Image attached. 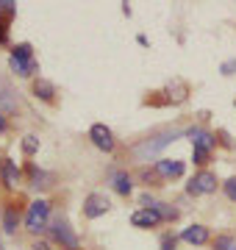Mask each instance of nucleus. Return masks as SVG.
I'll return each instance as SVG.
<instances>
[{
  "instance_id": "obj_1",
  "label": "nucleus",
  "mask_w": 236,
  "mask_h": 250,
  "mask_svg": "<svg viewBox=\"0 0 236 250\" xmlns=\"http://www.w3.org/2000/svg\"><path fill=\"white\" fill-rule=\"evenodd\" d=\"M47 217H50V203H47V200H34V203H31V208H28V214H25L28 231L39 233L42 228H45Z\"/></svg>"
},
{
  "instance_id": "obj_2",
  "label": "nucleus",
  "mask_w": 236,
  "mask_h": 250,
  "mask_svg": "<svg viewBox=\"0 0 236 250\" xmlns=\"http://www.w3.org/2000/svg\"><path fill=\"white\" fill-rule=\"evenodd\" d=\"M214 189H217V175H211V172H197V175L189 181L186 192H189V195H209Z\"/></svg>"
},
{
  "instance_id": "obj_3",
  "label": "nucleus",
  "mask_w": 236,
  "mask_h": 250,
  "mask_svg": "<svg viewBox=\"0 0 236 250\" xmlns=\"http://www.w3.org/2000/svg\"><path fill=\"white\" fill-rule=\"evenodd\" d=\"M89 139L95 142V147H100V150H106V153H111L114 150V136H111V131L106 128V125H92L89 128Z\"/></svg>"
},
{
  "instance_id": "obj_4",
  "label": "nucleus",
  "mask_w": 236,
  "mask_h": 250,
  "mask_svg": "<svg viewBox=\"0 0 236 250\" xmlns=\"http://www.w3.org/2000/svg\"><path fill=\"white\" fill-rule=\"evenodd\" d=\"M109 208H111L109 197H106V195H98V192H95V195H89L86 200H83V214L92 217V220H95V217H100V214H106Z\"/></svg>"
},
{
  "instance_id": "obj_5",
  "label": "nucleus",
  "mask_w": 236,
  "mask_h": 250,
  "mask_svg": "<svg viewBox=\"0 0 236 250\" xmlns=\"http://www.w3.org/2000/svg\"><path fill=\"white\" fill-rule=\"evenodd\" d=\"M181 134H164V136H158L156 142H145V145H137V156L139 159H145V156H153V153H158L164 147V145H170V142H175Z\"/></svg>"
},
{
  "instance_id": "obj_6",
  "label": "nucleus",
  "mask_w": 236,
  "mask_h": 250,
  "mask_svg": "<svg viewBox=\"0 0 236 250\" xmlns=\"http://www.w3.org/2000/svg\"><path fill=\"white\" fill-rule=\"evenodd\" d=\"M53 236H56L59 242H61L64 248L78 250V239H75V233L70 231V225L64 223V220H56V223H53Z\"/></svg>"
},
{
  "instance_id": "obj_7",
  "label": "nucleus",
  "mask_w": 236,
  "mask_h": 250,
  "mask_svg": "<svg viewBox=\"0 0 236 250\" xmlns=\"http://www.w3.org/2000/svg\"><path fill=\"white\" fill-rule=\"evenodd\" d=\"M156 172L164 175V178H178V175L183 172V161H178V159H161V161H156Z\"/></svg>"
},
{
  "instance_id": "obj_8",
  "label": "nucleus",
  "mask_w": 236,
  "mask_h": 250,
  "mask_svg": "<svg viewBox=\"0 0 236 250\" xmlns=\"http://www.w3.org/2000/svg\"><path fill=\"white\" fill-rule=\"evenodd\" d=\"M158 211L156 208H142V211H134V217H131V223L137 225V228H153V225H158Z\"/></svg>"
},
{
  "instance_id": "obj_9",
  "label": "nucleus",
  "mask_w": 236,
  "mask_h": 250,
  "mask_svg": "<svg viewBox=\"0 0 236 250\" xmlns=\"http://www.w3.org/2000/svg\"><path fill=\"white\" fill-rule=\"evenodd\" d=\"M183 242H189V245H203V242H209V228H203V225H192L186 231L181 233Z\"/></svg>"
},
{
  "instance_id": "obj_10",
  "label": "nucleus",
  "mask_w": 236,
  "mask_h": 250,
  "mask_svg": "<svg viewBox=\"0 0 236 250\" xmlns=\"http://www.w3.org/2000/svg\"><path fill=\"white\" fill-rule=\"evenodd\" d=\"M189 136H192V142H195L197 150H211V147H214V136H211L209 131H203V128H192Z\"/></svg>"
},
{
  "instance_id": "obj_11",
  "label": "nucleus",
  "mask_w": 236,
  "mask_h": 250,
  "mask_svg": "<svg viewBox=\"0 0 236 250\" xmlns=\"http://www.w3.org/2000/svg\"><path fill=\"white\" fill-rule=\"evenodd\" d=\"M9 64H11V70L17 72V75H31V72H37V64H34V59H17V56H11L9 59Z\"/></svg>"
},
{
  "instance_id": "obj_12",
  "label": "nucleus",
  "mask_w": 236,
  "mask_h": 250,
  "mask_svg": "<svg viewBox=\"0 0 236 250\" xmlns=\"http://www.w3.org/2000/svg\"><path fill=\"white\" fill-rule=\"evenodd\" d=\"M3 181H6V187H17L20 184V170L14 167V161H3Z\"/></svg>"
},
{
  "instance_id": "obj_13",
  "label": "nucleus",
  "mask_w": 236,
  "mask_h": 250,
  "mask_svg": "<svg viewBox=\"0 0 236 250\" xmlns=\"http://www.w3.org/2000/svg\"><path fill=\"white\" fill-rule=\"evenodd\" d=\"M34 92H37L42 100H53V83L45 81V78H39L37 83H34Z\"/></svg>"
},
{
  "instance_id": "obj_14",
  "label": "nucleus",
  "mask_w": 236,
  "mask_h": 250,
  "mask_svg": "<svg viewBox=\"0 0 236 250\" xmlns=\"http://www.w3.org/2000/svg\"><path fill=\"white\" fill-rule=\"evenodd\" d=\"M17 223H20L17 208H6V214H3V228H6V233H14V231H17Z\"/></svg>"
},
{
  "instance_id": "obj_15",
  "label": "nucleus",
  "mask_w": 236,
  "mask_h": 250,
  "mask_svg": "<svg viewBox=\"0 0 236 250\" xmlns=\"http://www.w3.org/2000/svg\"><path fill=\"white\" fill-rule=\"evenodd\" d=\"M114 189H117L119 195H131V178H128V172H117L114 175Z\"/></svg>"
},
{
  "instance_id": "obj_16",
  "label": "nucleus",
  "mask_w": 236,
  "mask_h": 250,
  "mask_svg": "<svg viewBox=\"0 0 236 250\" xmlns=\"http://www.w3.org/2000/svg\"><path fill=\"white\" fill-rule=\"evenodd\" d=\"M153 208L158 211V217H161V220H175V217H178V211H175V208H170L167 203H156Z\"/></svg>"
},
{
  "instance_id": "obj_17",
  "label": "nucleus",
  "mask_w": 236,
  "mask_h": 250,
  "mask_svg": "<svg viewBox=\"0 0 236 250\" xmlns=\"http://www.w3.org/2000/svg\"><path fill=\"white\" fill-rule=\"evenodd\" d=\"M214 250H236V242L231 239V236H219V239L214 242Z\"/></svg>"
},
{
  "instance_id": "obj_18",
  "label": "nucleus",
  "mask_w": 236,
  "mask_h": 250,
  "mask_svg": "<svg viewBox=\"0 0 236 250\" xmlns=\"http://www.w3.org/2000/svg\"><path fill=\"white\" fill-rule=\"evenodd\" d=\"M11 56H17V59H31V45H17Z\"/></svg>"
},
{
  "instance_id": "obj_19",
  "label": "nucleus",
  "mask_w": 236,
  "mask_h": 250,
  "mask_svg": "<svg viewBox=\"0 0 236 250\" xmlns=\"http://www.w3.org/2000/svg\"><path fill=\"white\" fill-rule=\"evenodd\" d=\"M225 195L231 197V200H236V178L225 181Z\"/></svg>"
},
{
  "instance_id": "obj_20",
  "label": "nucleus",
  "mask_w": 236,
  "mask_h": 250,
  "mask_svg": "<svg viewBox=\"0 0 236 250\" xmlns=\"http://www.w3.org/2000/svg\"><path fill=\"white\" fill-rule=\"evenodd\" d=\"M0 14H14V3L11 0H0Z\"/></svg>"
},
{
  "instance_id": "obj_21",
  "label": "nucleus",
  "mask_w": 236,
  "mask_h": 250,
  "mask_svg": "<svg viewBox=\"0 0 236 250\" xmlns=\"http://www.w3.org/2000/svg\"><path fill=\"white\" fill-rule=\"evenodd\" d=\"M22 147H25V153H34V150H37V139H34V136H25Z\"/></svg>"
},
{
  "instance_id": "obj_22",
  "label": "nucleus",
  "mask_w": 236,
  "mask_h": 250,
  "mask_svg": "<svg viewBox=\"0 0 236 250\" xmlns=\"http://www.w3.org/2000/svg\"><path fill=\"white\" fill-rule=\"evenodd\" d=\"M206 159H209V150H197L195 147V164H206Z\"/></svg>"
},
{
  "instance_id": "obj_23",
  "label": "nucleus",
  "mask_w": 236,
  "mask_h": 250,
  "mask_svg": "<svg viewBox=\"0 0 236 250\" xmlns=\"http://www.w3.org/2000/svg\"><path fill=\"white\" fill-rule=\"evenodd\" d=\"M161 250H175V239H173V236H164V239H161Z\"/></svg>"
},
{
  "instance_id": "obj_24",
  "label": "nucleus",
  "mask_w": 236,
  "mask_h": 250,
  "mask_svg": "<svg viewBox=\"0 0 236 250\" xmlns=\"http://www.w3.org/2000/svg\"><path fill=\"white\" fill-rule=\"evenodd\" d=\"M236 64L234 62H228V64H222V70H225V75H231V70H234Z\"/></svg>"
},
{
  "instance_id": "obj_25",
  "label": "nucleus",
  "mask_w": 236,
  "mask_h": 250,
  "mask_svg": "<svg viewBox=\"0 0 236 250\" xmlns=\"http://www.w3.org/2000/svg\"><path fill=\"white\" fill-rule=\"evenodd\" d=\"M34 250H47V245L45 242H34Z\"/></svg>"
},
{
  "instance_id": "obj_26",
  "label": "nucleus",
  "mask_w": 236,
  "mask_h": 250,
  "mask_svg": "<svg viewBox=\"0 0 236 250\" xmlns=\"http://www.w3.org/2000/svg\"><path fill=\"white\" fill-rule=\"evenodd\" d=\"M0 42H6V25L0 22Z\"/></svg>"
},
{
  "instance_id": "obj_27",
  "label": "nucleus",
  "mask_w": 236,
  "mask_h": 250,
  "mask_svg": "<svg viewBox=\"0 0 236 250\" xmlns=\"http://www.w3.org/2000/svg\"><path fill=\"white\" fill-rule=\"evenodd\" d=\"M3 131H6V117L0 114V134H3Z\"/></svg>"
}]
</instances>
